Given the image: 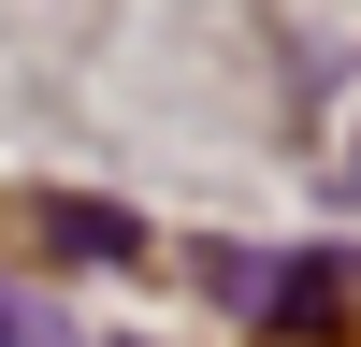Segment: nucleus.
Wrapping results in <instances>:
<instances>
[]
</instances>
